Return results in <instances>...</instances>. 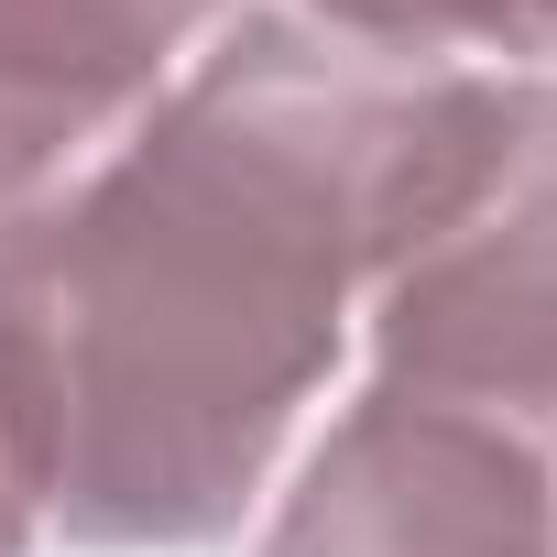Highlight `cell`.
<instances>
[{
	"instance_id": "obj_3",
	"label": "cell",
	"mask_w": 557,
	"mask_h": 557,
	"mask_svg": "<svg viewBox=\"0 0 557 557\" xmlns=\"http://www.w3.org/2000/svg\"><path fill=\"white\" fill-rule=\"evenodd\" d=\"M262 557H557V481L535 437L372 383L296 470Z\"/></svg>"
},
{
	"instance_id": "obj_5",
	"label": "cell",
	"mask_w": 557,
	"mask_h": 557,
	"mask_svg": "<svg viewBox=\"0 0 557 557\" xmlns=\"http://www.w3.org/2000/svg\"><path fill=\"white\" fill-rule=\"evenodd\" d=\"M296 12L383 55H513L524 77L557 66V0H296Z\"/></svg>"
},
{
	"instance_id": "obj_2",
	"label": "cell",
	"mask_w": 557,
	"mask_h": 557,
	"mask_svg": "<svg viewBox=\"0 0 557 557\" xmlns=\"http://www.w3.org/2000/svg\"><path fill=\"white\" fill-rule=\"evenodd\" d=\"M383 394L557 426V77L448 66L405 219L372 262Z\"/></svg>"
},
{
	"instance_id": "obj_4",
	"label": "cell",
	"mask_w": 557,
	"mask_h": 557,
	"mask_svg": "<svg viewBox=\"0 0 557 557\" xmlns=\"http://www.w3.org/2000/svg\"><path fill=\"white\" fill-rule=\"evenodd\" d=\"M230 0H0V230H23L66 175L121 143L197 23Z\"/></svg>"
},
{
	"instance_id": "obj_6",
	"label": "cell",
	"mask_w": 557,
	"mask_h": 557,
	"mask_svg": "<svg viewBox=\"0 0 557 557\" xmlns=\"http://www.w3.org/2000/svg\"><path fill=\"white\" fill-rule=\"evenodd\" d=\"M45 524V481H34V394H23V329H12V285H0V557H23Z\"/></svg>"
},
{
	"instance_id": "obj_1",
	"label": "cell",
	"mask_w": 557,
	"mask_h": 557,
	"mask_svg": "<svg viewBox=\"0 0 557 557\" xmlns=\"http://www.w3.org/2000/svg\"><path fill=\"white\" fill-rule=\"evenodd\" d=\"M448 66L251 12L121 153L0 230L34 481L77 546L240 524L405 219Z\"/></svg>"
}]
</instances>
